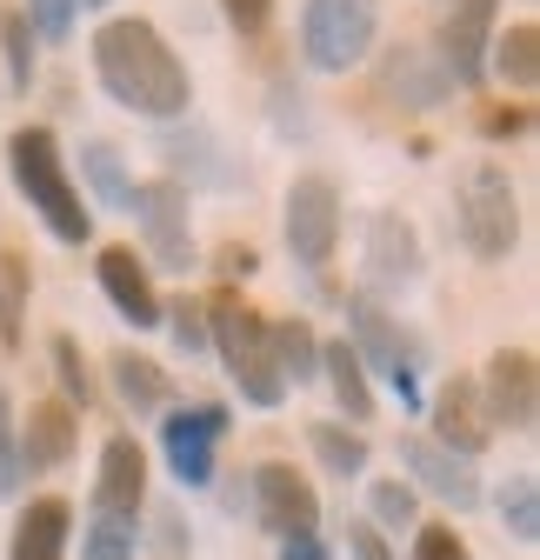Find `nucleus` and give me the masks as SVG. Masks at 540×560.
I'll list each match as a JSON object with an SVG mask.
<instances>
[{
  "label": "nucleus",
  "instance_id": "30",
  "mask_svg": "<svg viewBox=\"0 0 540 560\" xmlns=\"http://www.w3.org/2000/svg\"><path fill=\"white\" fill-rule=\"evenodd\" d=\"M0 60H8V81H14V88L34 81V27H27L21 8L0 14Z\"/></svg>",
  "mask_w": 540,
  "mask_h": 560
},
{
  "label": "nucleus",
  "instance_id": "19",
  "mask_svg": "<svg viewBox=\"0 0 540 560\" xmlns=\"http://www.w3.org/2000/svg\"><path fill=\"white\" fill-rule=\"evenodd\" d=\"M361 260H367V273L380 280V288H408V280L421 273V234H414V221L408 214H374Z\"/></svg>",
  "mask_w": 540,
  "mask_h": 560
},
{
  "label": "nucleus",
  "instance_id": "25",
  "mask_svg": "<svg viewBox=\"0 0 540 560\" xmlns=\"http://www.w3.org/2000/svg\"><path fill=\"white\" fill-rule=\"evenodd\" d=\"M267 340H274V368L287 387H307L320 381V340L307 320H267Z\"/></svg>",
  "mask_w": 540,
  "mask_h": 560
},
{
  "label": "nucleus",
  "instance_id": "27",
  "mask_svg": "<svg viewBox=\"0 0 540 560\" xmlns=\"http://www.w3.org/2000/svg\"><path fill=\"white\" fill-rule=\"evenodd\" d=\"M133 547H141V527L120 514H94L81 534V560H133Z\"/></svg>",
  "mask_w": 540,
  "mask_h": 560
},
{
  "label": "nucleus",
  "instance_id": "33",
  "mask_svg": "<svg viewBox=\"0 0 540 560\" xmlns=\"http://www.w3.org/2000/svg\"><path fill=\"white\" fill-rule=\"evenodd\" d=\"M161 327L174 334V347L180 354H200V347H208V314H200V301H174V307H161Z\"/></svg>",
  "mask_w": 540,
  "mask_h": 560
},
{
  "label": "nucleus",
  "instance_id": "1",
  "mask_svg": "<svg viewBox=\"0 0 540 560\" xmlns=\"http://www.w3.org/2000/svg\"><path fill=\"white\" fill-rule=\"evenodd\" d=\"M94 81L141 120H180L193 107L187 60L167 47V34L141 14H120L94 27Z\"/></svg>",
  "mask_w": 540,
  "mask_h": 560
},
{
  "label": "nucleus",
  "instance_id": "38",
  "mask_svg": "<svg viewBox=\"0 0 540 560\" xmlns=\"http://www.w3.org/2000/svg\"><path fill=\"white\" fill-rule=\"evenodd\" d=\"M348 547H354V560H394V547L374 521H348Z\"/></svg>",
  "mask_w": 540,
  "mask_h": 560
},
{
  "label": "nucleus",
  "instance_id": "41",
  "mask_svg": "<svg viewBox=\"0 0 540 560\" xmlns=\"http://www.w3.org/2000/svg\"><path fill=\"white\" fill-rule=\"evenodd\" d=\"M281 560H327V547H320V534H294V540H281Z\"/></svg>",
  "mask_w": 540,
  "mask_h": 560
},
{
  "label": "nucleus",
  "instance_id": "22",
  "mask_svg": "<svg viewBox=\"0 0 540 560\" xmlns=\"http://www.w3.org/2000/svg\"><path fill=\"white\" fill-rule=\"evenodd\" d=\"M488 67L507 81V88H533L540 81V27L533 21H514V27H494V40H488Z\"/></svg>",
  "mask_w": 540,
  "mask_h": 560
},
{
  "label": "nucleus",
  "instance_id": "11",
  "mask_svg": "<svg viewBox=\"0 0 540 560\" xmlns=\"http://www.w3.org/2000/svg\"><path fill=\"white\" fill-rule=\"evenodd\" d=\"M501 27V0H454V14L441 27V67L454 88H481L488 81V40Z\"/></svg>",
  "mask_w": 540,
  "mask_h": 560
},
{
  "label": "nucleus",
  "instance_id": "8",
  "mask_svg": "<svg viewBox=\"0 0 540 560\" xmlns=\"http://www.w3.org/2000/svg\"><path fill=\"white\" fill-rule=\"evenodd\" d=\"M133 221H141V241L161 267L187 273L193 267V207H187V187L180 180H141L127 194Z\"/></svg>",
  "mask_w": 540,
  "mask_h": 560
},
{
  "label": "nucleus",
  "instance_id": "18",
  "mask_svg": "<svg viewBox=\"0 0 540 560\" xmlns=\"http://www.w3.org/2000/svg\"><path fill=\"white\" fill-rule=\"evenodd\" d=\"M101 288H107V301H114V314L120 320H133V327H161V294H154V280H148V267L133 260V247H101Z\"/></svg>",
  "mask_w": 540,
  "mask_h": 560
},
{
  "label": "nucleus",
  "instance_id": "20",
  "mask_svg": "<svg viewBox=\"0 0 540 560\" xmlns=\"http://www.w3.org/2000/svg\"><path fill=\"white\" fill-rule=\"evenodd\" d=\"M67 534H74V508H67L60 494H40V501L21 508L8 560H67Z\"/></svg>",
  "mask_w": 540,
  "mask_h": 560
},
{
  "label": "nucleus",
  "instance_id": "26",
  "mask_svg": "<svg viewBox=\"0 0 540 560\" xmlns=\"http://www.w3.org/2000/svg\"><path fill=\"white\" fill-rule=\"evenodd\" d=\"M501 521H507V534H514L520 547L540 540V480H533V474H514V480L501 487Z\"/></svg>",
  "mask_w": 540,
  "mask_h": 560
},
{
  "label": "nucleus",
  "instance_id": "2",
  "mask_svg": "<svg viewBox=\"0 0 540 560\" xmlns=\"http://www.w3.org/2000/svg\"><path fill=\"white\" fill-rule=\"evenodd\" d=\"M200 314H208V347H221V361H227V374H234L240 400H247V407H260V413H274V407L287 400V381H281V368H274L267 314H254L234 288H221Z\"/></svg>",
  "mask_w": 540,
  "mask_h": 560
},
{
  "label": "nucleus",
  "instance_id": "39",
  "mask_svg": "<svg viewBox=\"0 0 540 560\" xmlns=\"http://www.w3.org/2000/svg\"><path fill=\"white\" fill-rule=\"evenodd\" d=\"M527 127H533L527 107H494V114H481V133H488V140H514V133H527Z\"/></svg>",
  "mask_w": 540,
  "mask_h": 560
},
{
  "label": "nucleus",
  "instance_id": "10",
  "mask_svg": "<svg viewBox=\"0 0 540 560\" xmlns=\"http://www.w3.org/2000/svg\"><path fill=\"white\" fill-rule=\"evenodd\" d=\"M227 434V407L208 400V407H174L161 420V447H167V467L180 487H214V447Z\"/></svg>",
  "mask_w": 540,
  "mask_h": 560
},
{
  "label": "nucleus",
  "instance_id": "24",
  "mask_svg": "<svg viewBox=\"0 0 540 560\" xmlns=\"http://www.w3.org/2000/svg\"><path fill=\"white\" fill-rule=\"evenodd\" d=\"M114 387H120V400H127L133 413H154V407H167V394H174L167 368L148 361V354H133V347H120V354H114Z\"/></svg>",
  "mask_w": 540,
  "mask_h": 560
},
{
  "label": "nucleus",
  "instance_id": "13",
  "mask_svg": "<svg viewBox=\"0 0 540 560\" xmlns=\"http://www.w3.org/2000/svg\"><path fill=\"white\" fill-rule=\"evenodd\" d=\"M427 441H441L447 454H460V460H474L488 441H494V428H488V413H481V387H474V374H447V387L434 394V407H427Z\"/></svg>",
  "mask_w": 540,
  "mask_h": 560
},
{
  "label": "nucleus",
  "instance_id": "28",
  "mask_svg": "<svg viewBox=\"0 0 540 560\" xmlns=\"http://www.w3.org/2000/svg\"><path fill=\"white\" fill-rule=\"evenodd\" d=\"M21 307H27V260L8 247L0 254V347L21 340Z\"/></svg>",
  "mask_w": 540,
  "mask_h": 560
},
{
  "label": "nucleus",
  "instance_id": "5",
  "mask_svg": "<svg viewBox=\"0 0 540 560\" xmlns=\"http://www.w3.org/2000/svg\"><path fill=\"white\" fill-rule=\"evenodd\" d=\"M380 0H301V54L314 74H348L374 54Z\"/></svg>",
  "mask_w": 540,
  "mask_h": 560
},
{
  "label": "nucleus",
  "instance_id": "29",
  "mask_svg": "<svg viewBox=\"0 0 540 560\" xmlns=\"http://www.w3.org/2000/svg\"><path fill=\"white\" fill-rule=\"evenodd\" d=\"M81 167H87V180H94V194H101L107 207H127L133 180H127V167H120V154L107 148V140H87V148H81Z\"/></svg>",
  "mask_w": 540,
  "mask_h": 560
},
{
  "label": "nucleus",
  "instance_id": "34",
  "mask_svg": "<svg viewBox=\"0 0 540 560\" xmlns=\"http://www.w3.org/2000/svg\"><path fill=\"white\" fill-rule=\"evenodd\" d=\"M27 27L40 34V40H67L74 34V14H81V0H27Z\"/></svg>",
  "mask_w": 540,
  "mask_h": 560
},
{
  "label": "nucleus",
  "instance_id": "23",
  "mask_svg": "<svg viewBox=\"0 0 540 560\" xmlns=\"http://www.w3.org/2000/svg\"><path fill=\"white\" fill-rule=\"evenodd\" d=\"M307 447H314V460H320L333 480L367 474V434H361V428H341V420H307Z\"/></svg>",
  "mask_w": 540,
  "mask_h": 560
},
{
  "label": "nucleus",
  "instance_id": "37",
  "mask_svg": "<svg viewBox=\"0 0 540 560\" xmlns=\"http://www.w3.org/2000/svg\"><path fill=\"white\" fill-rule=\"evenodd\" d=\"M221 14L234 34H260L267 21H274V0H221Z\"/></svg>",
  "mask_w": 540,
  "mask_h": 560
},
{
  "label": "nucleus",
  "instance_id": "21",
  "mask_svg": "<svg viewBox=\"0 0 540 560\" xmlns=\"http://www.w3.org/2000/svg\"><path fill=\"white\" fill-rule=\"evenodd\" d=\"M320 381L333 387L348 420H374V387H367V368L348 340H320Z\"/></svg>",
  "mask_w": 540,
  "mask_h": 560
},
{
  "label": "nucleus",
  "instance_id": "15",
  "mask_svg": "<svg viewBox=\"0 0 540 560\" xmlns=\"http://www.w3.org/2000/svg\"><path fill=\"white\" fill-rule=\"evenodd\" d=\"M348 347L361 354V368H380V374H394V368H414L421 361V347L408 340V327H394V314L374 301V294H354L348 301Z\"/></svg>",
  "mask_w": 540,
  "mask_h": 560
},
{
  "label": "nucleus",
  "instance_id": "14",
  "mask_svg": "<svg viewBox=\"0 0 540 560\" xmlns=\"http://www.w3.org/2000/svg\"><path fill=\"white\" fill-rule=\"evenodd\" d=\"M81 447V420L67 400H34L27 420H14V454H21V474H47V467H67Z\"/></svg>",
  "mask_w": 540,
  "mask_h": 560
},
{
  "label": "nucleus",
  "instance_id": "35",
  "mask_svg": "<svg viewBox=\"0 0 540 560\" xmlns=\"http://www.w3.org/2000/svg\"><path fill=\"white\" fill-rule=\"evenodd\" d=\"M414 560H474V553H467V540L447 521H427V527H414Z\"/></svg>",
  "mask_w": 540,
  "mask_h": 560
},
{
  "label": "nucleus",
  "instance_id": "36",
  "mask_svg": "<svg viewBox=\"0 0 540 560\" xmlns=\"http://www.w3.org/2000/svg\"><path fill=\"white\" fill-rule=\"evenodd\" d=\"M0 494H21V454H14V407L0 394Z\"/></svg>",
  "mask_w": 540,
  "mask_h": 560
},
{
  "label": "nucleus",
  "instance_id": "31",
  "mask_svg": "<svg viewBox=\"0 0 540 560\" xmlns=\"http://www.w3.org/2000/svg\"><path fill=\"white\" fill-rule=\"evenodd\" d=\"M47 354H54L60 394L87 407V400H94V374H87V354H81V340H74V334H54V340H47Z\"/></svg>",
  "mask_w": 540,
  "mask_h": 560
},
{
  "label": "nucleus",
  "instance_id": "9",
  "mask_svg": "<svg viewBox=\"0 0 540 560\" xmlns=\"http://www.w3.org/2000/svg\"><path fill=\"white\" fill-rule=\"evenodd\" d=\"M481 387V413L488 428H507V434H533V413H540V368L527 347H501L488 361V374L474 381Z\"/></svg>",
  "mask_w": 540,
  "mask_h": 560
},
{
  "label": "nucleus",
  "instance_id": "32",
  "mask_svg": "<svg viewBox=\"0 0 540 560\" xmlns=\"http://www.w3.org/2000/svg\"><path fill=\"white\" fill-rule=\"evenodd\" d=\"M367 508H374V527H414L421 521V494L408 480H374L367 487Z\"/></svg>",
  "mask_w": 540,
  "mask_h": 560
},
{
  "label": "nucleus",
  "instance_id": "6",
  "mask_svg": "<svg viewBox=\"0 0 540 560\" xmlns=\"http://www.w3.org/2000/svg\"><path fill=\"white\" fill-rule=\"evenodd\" d=\"M281 234H287V254L301 267H327L333 247H341V187H333L327 174H294Z\"/></svg>",
  "mask_w": 540,
  "mask_h": 560
},
{
  "label": "nucleus",
  "instance_id": "4",
  "mask_svg": "<svg viewBox=\"0 0 540 560\" xmlns=\"http://www.w3.org/2000/svg\"><path fill=\"white\" fill-rule=\"evenodd\" d=\"M454 228L474 260H507L520 247V194L507 180L501 161H474L460 174V200H454Z\"/></svg>",
  "mask_w": 540,
  "mask_h": 560
},
{
  "label": "nucleus",
  "instance_id": "40",
  "mask_svg": "<svg viewBox=\"0 0 540 560\" xmlns=\"http://www.w3.org/2000/svg\"><path fill=\"white\" fill-rule=\"evenodd\" d=\"M214 267H221V273H227V280H247V273H254V267H260V254H254V247H240V241H227V247H221V254H214Z\"/></svg>",
  "mask_w": 540,
  "mask_h": 560
},
{
  "label": "nucleus",
  "instance_id": "12",
  "mask_svg": "<svg viewBox=\"0 0 540 560\" xmlns=\"http://www.w3.org/2000/svg\"><path fill=\"white\" fill-rule=\"evenodd\" d=\"M400 460H408V474L427 487L434 501H447L454 514H474L488 494H481V474H474V460H460V454H447L441 441H427V434H400Z\"/></svg>",
  "mask_w": 540,
  "mask_h": 560
},
{
  "label": "nucleus",
  "instance_id": "42",
  "mask_svg": "<svg viewBox=\"0 0 540 560\" xmlns=\"http://www.w3.org/2000/svg\"><path fill=\"white\" fill-rule=\"evenodd\" d=\"M81 8H107V0H81Z\"/></svg>",
  "mask_w": 540,
  "mask_h": 560
},
{
  "label": "nucleus",
  "instance_id": "17",
  "mask_svg": "<svg viewBox=\"0 0 540 560\" xmlns=\"http://www.w3.org/2000/svg\"><path fill=\"white\" fill-rule=\"evenodd\" d=\"M380 88H387L400 107H421V114H427V107H441V101L454 94L441 54H427V47H414V40L387 47V60H380Z\"/></svg>",
  "mask_w": 540,
  "mask_h": 560
},
{
  "label": "nucleus",
  "instance_id": "16",
  "mask_svg": "<svg viewBox=\"0 0 540 560\" xmlns=\"http://www.w3.org/2000/svg\"><path fill=\"white\" fill-rule=\"evenodd\" d=\"M141 501H148V454H141V441H133V434H114V441L101 447L94 514H120V521H133V514H141Z\"/></svg>",
  "mask_w": 540,
  "mask_h": 560
},
{
  "label": "nucleus",
  "instance_id": "3",
  "mask_svg": "<svg viewBox=\"0 0 540 560\" xmlns=\"http://www.w3.org/2000/svg\"><path fill=\"white\" fill-rule=\"evenodd\" d=\"M8 174H14V187L27 194V207L47 221V234H54V241L81 247V241L94 234V214L81 207L74 180H67V161H60L54 127H21V133L8 140Z\"/></svg>",
  "mask_w": 540,
  "mask_h": 560
},
{
  "label": "nucleus",
  "instance_id": "7",
  "mask_svg": "<svg viewBox=\"0 0 540 560\" xmlns=\"http://www.w3.org/2000/svg\"><path fill=\"white\" fill-rule=\"evenodd\" d=\"M247 494H254V521L274 540H294V534L320 527V494H314V480L294 460H260L247 474Z\"/></svg>",
  "mask_w": 540,
  "mask_h": 560
}]
</instances>
